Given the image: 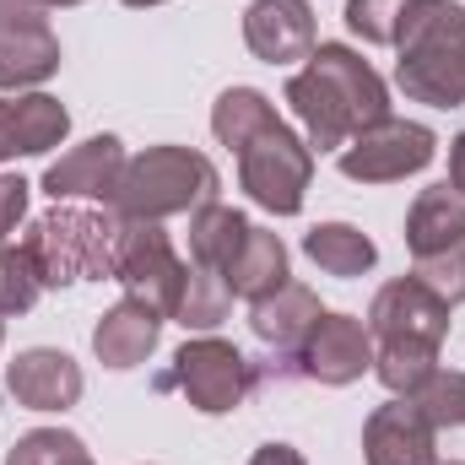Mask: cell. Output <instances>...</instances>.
<instances>
[{"instance_id":"6da1fadb","label":"cell","mask_w":465,"mask_h":465,"mask_svg":"<svg viewBox=\"0 0 465 465\" xmlns=\"http://www.w3.org/2000/svg\"><path fill=\"white\" fill-rule=\"evenodd\" d=\"M287 109L303 124L309 152H341L351 135L390 114L384 76L347 44H314L303 71L287 82Z\"/></svg>"},{"instance_id":"7a4b0ae2","label":"cell","mask_w":465,"mask_h":465,"mask_svg":"<svg viewBox=\"0 0 465 465\" xmlns=\"http://www.w3.org/2000/svg\"><path fill=\"white\" fill-rule=\"evenodd\" d=\"M395 87L428 109L465 104V5L411 0L395 33Z\"/></svg>"},{"instance_id":"3957f363","label":"cell","mask_w":465,"mask_h":465,"mask_svg":"<svg viewBox=\"0 0 465 465\" xmlns=\"http://www.w3.org/2000/svg\"><path fill=\"white\" fill-rule=\"evenodd\" d=\"M223 195V173L206 152L195 146H146L124 163V179L114 190L119 223H168V217H195Z\"/></svg>"},{"instance_id":"277c9868","label":"cell","mask_w":465,"mask_h":465,"mask_svg":"<svg viewBox=\"0 0 465 465\" xmlns=\"http://www.w3.org/2000/svg\"><path fill=\"white\" fill-rule=\"evenodd\" d=\"M22 238L33 243V254H38L49 287L114 282V243H119V217L114 212H93V206L54 201V212L33 217Z\"/></svg>"},{"instance_id":"5b68a950","label":"cell","mask_w":465,"mask_h":465,"mask_svg":"<svg viewBox=\"0 0 465 465\" xmlns=\"http://www.w3.org/2000/svg\"><path fill=\"white\" fill-rule=\"evenodd\" d=\"M309 184H314V152L287 124H271L265 135H254L238 152V190L254 206H265L271 217H298Z\"/></svg>"},{"instance_id":"8992f818","label":"cell","mask_w":465,"mask_h":465,"mask_svg":"<svg viewBox=\"0 0 465 465\" xmlns=\"http://www.w3.org/2000/svg\"><path fill=\"white\" fill-rule=\"evenodd\" d=\"M157 390H179L195 411L228 417L254 390V362L223 336H195L173 351V368L157 373Z\"/></svg>"},{"instance_id":"52a82bcc","label":"cell","mask_w":465,"mask_h":465,"mask_svg":"<svg viewBox=\"0 0 465 465\" xmlns=\"http://www.w3.org/2000/svg\"><path fill=\"white\" fill-rule=\"evenodd\" d=\"M184 276H190V265L179 260V249L163 232V223H119L114 282L124 287V298H141L163 320H173V303L184 292Z\"/></svg>"},{"instance_id":"ba28073f","label":"cell","mask_w":465,"mask_h":465,"mask_svg":"<svg viewBox=\"0 0 465 465\" xmlns=\"http://www.w3.org/2000/svg\"><path fill=\"white\" fill-rule=\"evenodd\" d=\"M320 314H325V309H320V298H314L303 282H287V287H276L271 298L249 303V331H254V341L265 347V362H254V384H260V379H271V384L303 379L298 357H303L309 331L320 325Z\"/></svg>"},{"instance_id":"9c48e42d","label":"cell","mask_w":465,"mask_h":465,"mask_svg":"<svg viewBox=\"0 0 465 465\" xmlns=\"http://www.w3.org/2000/svg\"><path fill=\"white\" fill-rule=\"evenodd\" d=\"M433 157H439V135L417 119H395V114L368 124L362 135H351L336 152V163H341V173L351 184H395L406 173H422Z\"/></svg>"},{"instance_id":"30bf717a","label":"cell","mask_w":465,"mask_h":465,"mask_svg":"<svg viewBox=\"0 0 465 465\" xmlns=\"http://www.w3.org/2000/svg\"><path fill=\"white\" fill-rule=\"evenodd\" d=\"M368 336H373V347H444L450 303L428 282L395 276L368 303Z\"/></svg>"},{"instance_id":"8fae6325","label":"cell","mask_w":465,"mask_h":465,"mask_svg":"<svg viewBox=\"0 0 465 465\" xmlns=\"http://www.w3.org/2000/svg\"><path fill=\"white\" fill-rule=\"evenodd\" d=\"M362 460L368 465H439V428L422 417L417 401L395 395L373 406L362 422Z\"/></svg>"},{"instance_id":"7c38bea8","label":"cell","mask_w":465,"mask_h":465,"mask_svg":"<svg viewBox=\"0 0 465 465\" xmlns=\"http://www.w3.org/2000/svg\"><path fill=\"white\" fill-rule=\"evenodd\" d=\"M124 141L119 135H93L71 152H60L49 168H44V190L54 201H104L114 206V190L124 179Z\"/></svg>"},{"instance_id":"4fadbf2b","label":"cell","mask_w":465,"mask_h":465,"mask_svg":"<svg viewBox=\"0 0 465 465\" xmlns=\"http://www.w3.org/2000/svg\"><path fill=\"white\" fill-rule=\"evenodd\" d=\"M87 390L82 362L60 347H27L5 362V395L27 411H65Z\"/></svg>"},{"instance_id":"5bb4252c","label":"cell","mask_w":465,"mask_h":465,"mask_svg":"<svg viewBox=\"0 0 465 465\" xmlns=\"http://www.w3.org/2000/svg\"><path fill=\"white\" fill-rule=\"evenodd\" d=\"M298 368H303V379L331 384V390L357 384L373 368V336H368V325L351 320V314H320V325L303 341Z\"/></svg>"},{"instance_id":"9a60e30c","label":"cell","mask_w":465,"mask_h":465,"mask_svg":"<svg viewBox=\"0 0 465 465\" xmlns=\"http://www.w3.org/2000/svg\"><path fill=\"white\" fill-rule=\"evenodd\" d=\"M243 44L265 65H298L314 54V5L309 0H254L243 11Z\"/></svg>"},{"instance_id":"2e32d148","label":"cell","mask_w":465,"mask_h":465,"mask_svg":"<svg viewBox=\"0 0 465 465\" xmlns=\"http://www.w3.org/2000/svg\"><path fill=\"white\" fill-rule=\"evenodd\" d=\"M71 135V114L49 93H5L0 98V163L11 157H44Z\"/></svg>"},{"instance_id":"e0dca14e","label":"cell","mask_w":465,"mask_h":465,"mask_svg":"<svg viewBox=\"0 0 465 465\" xmlns=\"http://www.w3.org/2000/svg\"><path fill=\"white\" fill-rule=\"evenodd\" d=\"M60 71V38L44 22V11L0 27V93H27Z\"/></svg>"},{"instance_id":"ac0fdd59","label":"cell","mask_w":465,"mask_h":465,"mask_svg":"<svg viewBox=\"0 0 465 465\" xmlns=\"http://www.w3.org/2000/svg\"><path fill=\"white\" fill-rule=\"evenodd\" d=\"M163 314L152 309V303H141V298H119L114 309L93 325V351H98V362L104 368H135V362H146L152 351H157V336H163Z\"/></svg>"},{"instance_id":"d6986e66","label":"cell","mask_w":465,"mask_h":465,"mask_svg":"<svg viewBox=\"0 0 465 465\" xmlns=\"http://www.w3.org/2000/svg\"><path fill=\"white\" fill-rule=\"evenodd\" d=\"M460 238H465V195L450 190V184H428L411 201V212H406V249H411V260H428V254H439V249H450Z\"/></svg>"},{"instance_id":"ffe728a7","label":"cell","mask_w":465,"mask_h":465,"mask_svg":"<svg viewBox=\"0 0 465 465\" xmlns=\"http://www.w3.org/2000/svg\"><path fill=\"white\" fill-rule=\"evenodd\" d=\"M287 282H292V271H287V243H282L276 232H265V228H249L243 249L232 254V265H228L232 298L260 303V298H271V292L287 287Z\"/></svg>"},{"instance_id":"44dd1931","label":"cell","mask_w":465,"mask_h":465,"mask_svg":"<svg viewBox=\"0 0 465 465\" xmlns=\"http://www.w3.org/2000/svg\"><path fill=\"white\" fill-rule=\"evenodd\" d=\"M249 228H254V223H249L243 212L223 206V201L201 206V212L190 217V265H201V271H217V276L228 282V265H232V254L243 249Z\"/></svg>"},{"instance_id":"7402d4cb","label":"cell","mask_w":465,"mask_h":465,"mask_svg":"<svg viewBox=\"0 0 465 465\" xmlns=\"http://www.w3.org/2000/svg\"><path fill=\"white\" fill-rule=\"evenodd\" d=\"M303 254L325 271V276H368L373 265H379V249H373V238L362 228H351V223H320V228L303 232Z\"/></svg>"},{"instance_id":"603a6c76","label":"cell","mask_w":465,"mask_h":465,"mask_svg":"<svg viewBox=\"0 0 465 465\" xmlns=\"http://www.w3.org/2000/svg\"><path fill=\"white\" fill-rule=\"evenodd\" d=\"M276 119V104L260 93V87H228L217 104H212V135L228 146V152H243L254 135H265Z\"/></svg>"},{"instance_id":"cb8c5ba5","label":"cell","mask_w":465,"mask_h":465,"mask_svg":"<svg viewBox=\"0 0 465 465\" xmlns=\"http://www.w3.org/2000/svg\"><path fill=\"white\" fill-rule=\"evenodd\" d=\"M228 314H232V287L217 271L190 265L184 292H179V303H173V325H184V331H195V336H212Z\"/></svg>"},{"instance_id":"d4e9b609","label":"cell","mask_w":465,"mask_h":465,"mask_svg":"<svg viewBox=\"0 0 465 465\" xmlns=\"http://www.w3.org/2000/svg\"><path fill=\"white\" fill-rule=\"evenodd\" d=\"M44 292H49V282H44V265H38L33 243H27V238L0 243V314L16 320V314H27Z\"/></svg>"},{"instance_id":"484cf974","label":"cell","mask_w":465,"mask_h":465,"mask_svg":"<svg viewBox=\"0 0 465 465\" xmlns=\"http://www.w3.org/2000/svg\"><path fill=\"white\" fill-rule=\"evenodd\" d=\"M439 368V347H373V373L390 395H417Z\"/></svg>"},{"instance_id":"4316f807","label":"cell","mask_w":465,"mask_h":465,"mask_svg":"<svg viewBox=\"0 0 465 465\" xmlns=\"http://www.w3.org/2000/svg\"><path fill=\"white\" fill-rule=\"evenodd\" d=\"M82 460H87V444L65 428H33L5 455V465H82Z\"/></svg>"},{"instance_id":"83f0119b","label":"cell","mask_w":465,"mask_h":465,"mask_svg":"<svg viewBox=\"0 0 465 465\" xmlns=\"http://www.w3.org/2000/svg\"><path fill=\"white\" fill-rule=\"evenodd\" d=\"M411 0H347V27L362 44H395Z\"/></svg>"},{"instance_id":"f1b7e54d","label":"cell","mask_w":465,"mask_h":465,"mask_svg":"<svg viewBox=\"0 0 465 465\" xmlns=\"http://www.w3.org/2000/svg\"><path fill=\"white\" fill-rule=\"evenodd\" d=\"M411 265H417L411 276H417V282H428L450 309L465 303V238H460V243H450V249H439V254H428V260H411Z\"/></svg>"},{"instance_id":"f546056e","label":"cell","mask_w":465,"mask_h":465,"mask_svg":"<svg viewBox=\"0 0 465 465\" xmlns=\"http://www.w3.org/2000/svg\"><path fill=\"white\" fill-rule=\"evenodd\" d=\"M27 195H33V184L22 173H0V243H11L16 228L27 223Z\"/></svg>"},{"instance_id":"4dcf8cb0","label":"cell","mask_w":465,"mask_h":465,"mask_svg":"<svg viewBox=\"0 0 465 465\" xmlns=\"http://www.w3.org/2000/svg\"><path fill=\"white\" fill-rule=\"evenodd\" d=\"M249 465H309L292 444H260L254 455H249Z\"/></svg>"},{"instance_id":"1f68e13d","label":"cell","mask_w":465,"mask_h":465,"mask_svg":"<svg viewBox=\"0 0 465 465\" xmlns=\"http://www.w3.org/2000/svg\"><path fill=\"white\" fill-rule=\"evenodd\" d=\"M444 184L465 195V130L455 135V141H450V179H444Z\"/></svg>"},{"instance_id":"d6a6232c","label":"cell","mask_w":465,"mask_h":465,"mask_svg":"<svg viewBox=\"0 0 465 465\" xmlns=\"http://www.w3.org/2000/svg\"><path fill=\"white\" fill-rule=\"evenodd\" d=\"M33 11H38V0H0V27H11V22H22Z\"/></svg>"},{"instance_id":"836d02e7","label":"cell","mask_w":465,"mask_h":465,"mask_svg":"<svg viewBox=\"0 0 465 465\" xmlns=\"http://www.w3.org/2000/svg\"><path fill=\"white\" fill-rule=\"evenodd\" d=\"M455 428H465V373H460V406H455Z\"/></svg>"},{"instance_id":"e575fe53","label":"cell","mask_w":465,"mask_h":465,"mask_svg":"<svg viewBox=\"0 0 465 465\" xmlns=\"http://www.w3.org/2000/svg\"><path fill=\"white\" fill-rule=\"evenodd\" d=\"M44 5H49V11H65V5H82V0H38V11H44Z\"/></svg>"},{"instance_id":"d590c367","label":"cell","mask_w":465,"mask_h":465,"mask_svg":"<svg viewBox=\"0 0 465 465\" xmlns=\"http://www.w3.org/2000/svg\"><path fill=\"white\" fill-rule=\"evenodd\" d=\"M124 5H163V0H124Z\"/></svg>"},{"instance_id":"8d00e7d4","label":"cell","mask_w":465,"mask_h":465,"mask_svg":"<svg viewBox=\"0 0 465 465\" xmlns=\"http://www.w3.org/2000/svg\"><path fill=\"white\" fill-rule=\"evenodd\" d=\"M0 341H5V314H0Z\"/></svg>"},{"instance_id":"74e56055","label":"cell","mask_w":465,"mask_h":465,"mask_svg":"<svg viewBox=\"0 0 465 465\" xmlns=\"http://www.w3.org/2000/svg\"><path fill=\"white\" fill-rule=\"evenodd\" d=\"M82 465H98V460H93V455H87V460H82Z\"/></svg>"},{"instance_id":"f35d334b","label":"cell","mask_w":465,"mask_h":465,"mask_svg":"<svg viewBox=\"0 0 465 465\" xmlns=\"http://www.w3.org/2000/svg\"><path fill=\"white\" fill-rule=\"evenodd\" d=\"M450 465H465V460H450Z\"/></svg>"}]
</instances>
